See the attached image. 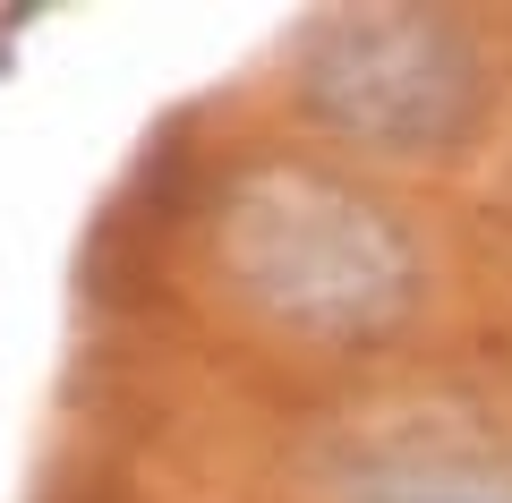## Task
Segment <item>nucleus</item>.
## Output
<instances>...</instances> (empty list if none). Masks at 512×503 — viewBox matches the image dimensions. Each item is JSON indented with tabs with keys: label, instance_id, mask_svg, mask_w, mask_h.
Segmentation results:
<instances>
[{
	"label": "nucleus",
	"instance_id": "obj_1",
	"mask_svg": "<svg viewBox=\"0 0 512 503\" xmlns=\"http://www.w3.org/2000/svg\"><path fill=\"white\" fill-rule=\"evenodd\" d=\"M214 265L256 316L316 350H376L427 299V265L393 205L325 162H248L214 205Z\"/></svg>",
	"mask_w": 512,
	"mask_h": 503
},
{
	"label": "nucleus",
	"instance_id": "obj_3",
	"mask_svg": "<svg viewBox=\"0 0 512 503\" xmlns=\"http://www.w3.org/2000/svg\"><path fill=\"white\" fill-rule=\"evenodd\" d=\"M359 503H512V478L470 461H384L359 478Z\"/></svg>",
	"mask_w": 512,
	"mask_h": 503
},
{
	"label": "nucleus",
	"instance_id": "obj_2",
	"mask_svg": "<svg viewBox=\"0 0 512 503\" xmlns=\"http://www.w3.org/2000/svg\"><path fill=\"white\" fill-rule=\"evenodd\" d=\"M291 94L359 154L436 162L461 154L487 120V52L444 9H325L291 43Z\"/></svg>",
	"mask_w": 512,
	"mask_h": 503
}]
</instances>
